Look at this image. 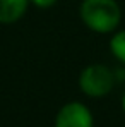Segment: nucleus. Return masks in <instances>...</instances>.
<instances>
[{
    "mask_svg": "<svg viewBox=\"0 0 125 127\" xmlns=\"http://www.w3.org/2000/svg\"><path fill=\"white\" fill-rule=\"evenodd\" d=\"M82 22L94 33H111L122 19V10L115 0H84L79 9Z\"/></svg>",
    "mask_w": 125,
    "mask_h": 127,
    "instance_id": "obj_1",
    "label": "nucleus"
},
{
    "mask_svg": "<svg viewBox=\"0 0 125 127\" xmlns=\"http://www.w3.org/2000/svg\"><path fill=\"white\" fill-rule=\"evenodd\" d=\"M110 50H111V53H113L120 62L125 64V29L124 31H118V33L111 38V41H110Z\"/></svg>",
    "mask_w": 125,
    "mask_h": 127,
    "instance_id": "obj_5",
    "label": "nucleus"
},
{
    "mask_svg": "<svg viewBox=\"0 0 125 127\" xmlns=\"http://www.w3.org/2000/svg\"><path fill=\"white\" fill-rule=\"evenodd\" d=\"M29 0H0V22L12 24L26 14Z\"/></svg>",
    "mask_w": 125,
    "mask_h": 127,
    "instance_id": "obj_4",
    "label": "nucleus"
},
{
    "mask_svg": "<svg viewBox=\"0 0 125 127\" xmlns=\"http://www.w3.org/2000/svg\"><path fill=\"white\" fill-rule=\"evenodd\" d=\"M122 108H124V112H125V93H124V98H122Z\"/></svg>",
    "mask_w": 125,
    "mask_h": 127,
    "instance_id": "obj_7",
    "label": "nucleus"
},
{
    "mask_svg": "<svg viewBox=\"0 0 125 127\" xmlns=\"http://www.w3.org/2000/svg\"><path fill=\"white\" fill-rule=\"evenodd\" d=\"M33 5H36L38 9H50L57 3V0H29Z\"/></svg>",
    "mask_w": 125,
    "mask_h": 127,
    "instance_id": "obj_6",
    "label": "nucleus"
},
{
    "mask_svg": "<svg viewBox=\"0 0 125 127\" xmlns=\"http://www.w3.org/2000/svg\"><path fill=\"white\" fill-rule=\"evenodd\" d=\"M115 84L113 72L103 64H93L87 65L79 76V88L84 95L91 98H101L106 96Z\"/></svg>",
    "mask_w": 125,
    "mask_h": 127,
    "instance_id": "obj_2",
    "label": "nucleus"
},
{
    "mask_svg": "<svg viewBox=\"0 0 125 127\" xmlns=\"http://www.w3.org/2000/svg\"><path fill=\"white\" fill-rule=\"evenodd\" d=\"M93 113L89 108L79 103V101H70L63 105L55 119V127H93Z\"/></svg>",
    "mask_w": 125,
    "mask_h": 127,
    "instance_id": "obj_3",
    "label": "nucleus"
}]
</instances>
